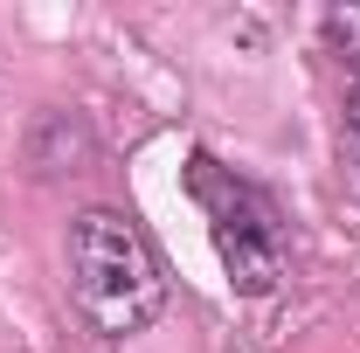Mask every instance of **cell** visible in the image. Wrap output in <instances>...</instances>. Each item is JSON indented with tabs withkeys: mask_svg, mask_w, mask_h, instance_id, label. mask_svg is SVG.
<instances>
[{
	"mask_svg": "<svg viewBox=\"0 0 360 353\" xmlns=\"http://www.w3.org/2000/svg\"><path fill=\"white\" fill-rule=\"evenodd\" d=\"M70 291L104 340H132L167 312V270L132 215L84 208L70 222Z\"/></svg>",
	"mask_w": 360,
	"mask_h": 353,
	"instance_id": "cell-1",
	"label": "cell"
},
{
	"mask_svg": "<svg viewBox=\"0 0 360 353\" xmlns=\"http://www.w3.org/2000/svg\"><path fill=\"white\" fill-rule=\"evenodd\" d=\"M194 194L208 208V229H215V257H222L229 284L243 298H270L277 277H284V236L270 222L264 194L243 187L236 174H222L208 153H194Z\"/></svg>",
	"mask_w": 360,
	"mask_h": 353,
	"instance_id": "cell-2",
	"label": "cell"
},
{
	"mask_svg": "<svg viewBox=\"0 0 360 353\" xmlns=\"http://www.w3.org/2000/svg\"><path fill=\"white\" fill-rule=\"evenodd\" d=\"M347 132H354V153H360V84L347 90Z\"/></svg>",
	"mask_w": 360,
	"mask_h": 353,
	"instance_id": "cell-3",
	"label": "cell"
}]
</instances>
